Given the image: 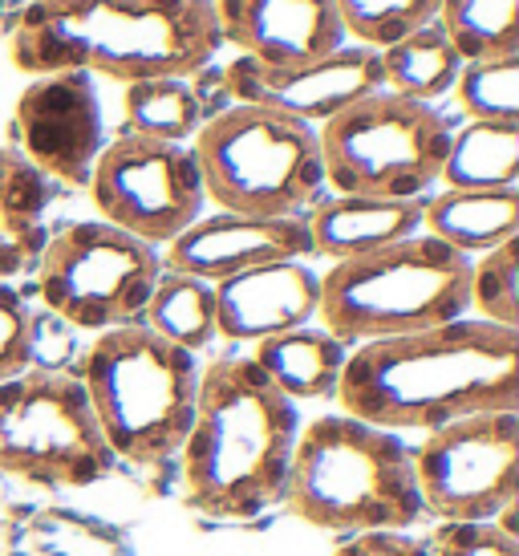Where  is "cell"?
Masks as SVG:
<instances>
[{"instance_id":"cell-1","label":"cell","mask_w":519,"mask_h":556,"mask_svg":"<svg viewBox=\"0 0 519 556\" xmlns=\"http://www.w3.org/2000/svg\"><path fill=\"white\" fill-rule=\"evenodd\" d=\"M333 399L382 431H439L458 418L519 410V329L458 317L353 345Z\"/></svg>"},{"instance_id":"cell-2","label":"cell","mask_w":519,"mask_h":556,"mask_svg":"<svg viewBox=\"0 0 519 556\" xmlns=\"http://www.w3.org/2000/svg\"><path fill=\"white\" fill-rule=\"evenodd\" d=\"M219 49L212 0H29L9 37L29 78L81 70L126 86L203 74Z\"/></svg>"},{"instance_id":"cell-3","label":"cell","mask_w":519,"mask_h":556,"mask_svg":"<svg viewBox=\"0 0 519 556\" xmlns=\"http://www.w3.org/2000/svg\"><path fill=\"white\" fill-rule=\"evenodd\" d=\"M296 434V402L252 357H215L199 370L195 418L179 447L187 504L219 520H252L284 504Z\"/></svg>"},{"instance_id":"cell-4","label":"cell","mask_w":519,"mask_h":556,"mask_svg":"<svg viewBox=\"0 0 519 556\" xmlns=\"http://www.w3.org/2000/svg\"><path fill=\"white\" fill-rule=\"evenodd\" d=\"M284 504L296 520L333 536L406 532L422 520L410 447L350 415H321L296 434Z\"/></svg>"},{"instance_id":"cell-5","label":"cell","mask_w":519,"mask_h":556,"mask_svg":"<svg viewBox=\"0 0 519 556\" xmlns=\"http://www.w3.org/2000/svg\"><path fill=\"white\" fill-rule=\"evenodd\" d=\"M81 387L114 459L159 467L183 447L199 394L195 354L142 321L106 329L81 354Z\"/></svg>"},{"instance_id":"cell-6","label":"cell","mask_w":519,"mask_h":556,"mask_svg":"<svg viewBox=\"0 0 519 556\" xmlns=\"http://www.w3.org/2000/svg\"><path fill=\"white\" fill-rule=\"evenodd\" d=\"M471 313V261L434 236H410L321 277L317 317L345 345L406 338Z\"/></svg>"},{"instance_id":"cell-7","label":"cell","mask_w":519,"mask_h":556,"mask_svg":"<svg viewBox=\"0 0 519 556\" xmlns=\"http://www.w3.org/2000/svg\"><path fill=\"white\" fill-rule=\"evenodd\" d=\"M191 155L207 200L236 216H301L321 200L317 126L260 106H219L199 126Z\"/></svg>"},{"instance_id":"cell-8","label":"cell","mask_w":519,"mask_h":556,"mask_svg":"<svg viewBox=\"0 0 519 556\" xmlns=\"http://www.w3.org/2000/svg\"><path fill=\"white\" fill-rule=\"evenodd\" d=\"M455 126L443 110L374 90L317 130L325 184L337 195L427 200L439 184Z\"/></svg>"},{"instance_id":"cell-9","label":"cell","mask_w":519,"mask_h":556,"mask_svg":"<svg viewBox=\"0 0 519 556\" xmlns=\"http://www.w3.org/2000/svg\"><path fill=\"white\" fill-rule=\"evenodd\" d=\"M114 467L77 374L29 366L0 382V471L41 488H90Z\"/></svg>"},{"instance_id":"cell-10","label":"cell","mask_w":519,"mask_h":556,"mask_svg":"<svg viewBox=\"0 0 519 556\" xmlns=\"http://www.w3.org/2000/svg\"><path fill=\"white\" fill-rule=\"evenodd\" d=\"M37 296L58 321L106 333L142 321L151 289L163 273L159 248L106 219H77L49 236L37 261Z\"/></svg>"},{"instance_id":"cell-11","label":"cell","mask_w":519,"mask_h":556,"mask_svg":"<svg viewBox=\"0 0 519 556\" xmlns=\"http://www.w3.org/2000/svg\"><path fill=\"white\" fill-rule=\"evenodd\" d=\"M422 511L439 525H483L516 508L519 495V410H491L427 431L410 447Z\"/></svg>"},{"instance_id":"cell-12","label":"cell","mask_w":519,"mask_h":556,"mask_svg":"<svg viewBox=\"0 0 519 556\" xmlns=\"http://www.w3.org/2000/svg\"><path fill=\"white\" fill-rule=\"evenodd\" d=\"M86 187L98 216L151 248L170 244L179 232H187L207 203L191 147L142 135L110 142L93 163Z\"/></svg>"},{"instance_id":"cell-13","label":"cell","mask_w":519,"mask_h":556,"mask_svg":"<svg viewBox=\"0 0 519 556\" xmlns=\"http://www.w3.org/2000/svg\"><path fill=\"white\" fill-rule=\"evenodd\" d=\"M13 151L46 170L53 184L86 187L93 163L106 151V114L102 93L90 74H46L33 78L13 110Z\"/></svg>"},{"instance_id":"cell-14","label":"cell","mask_w":519,"mask_h":556,"mask_svg":"<svg viewBox=\"0 0 519 556\" xmlns=\"http://www.w3.org/2000/svg\"><path fill=\"white\" fill-rule=\"evenodd\" d=\"M224 90L240 106L325 126L366 93L382 90V62L378 49L366 46H341L329 58L305 65H260L252 58H231L224 70Z\"/></svg>"},{"instance_id":"cell-15","label":"cell","mask_w":519,"mask_h":556,"mask_svg":"<svg viewBox=\"0 0 519 556\" xmlns=\"http://www.w3.org/2000/svg\"><path fill=\"white\" fill-rule=\"evenodd\" d=\"M313 256V236L305 216H199L187 232L167 244V268L199 277L207 285L260 268L276 261H305Z\"/></svg>"},{"instance_id":"cell-16","label":"cell","mask_w":519,"mask_h":556,"mask_svg":"<svg viewBox=\"0 0 519 556\" xmlns=\"http://www.w3.org/2000/svg\"><path fill=\"white\" fill-rule=\"evenodd\" d=\"M212 9L219 37L260 65H305L345 46L333 0H212Z\"/></svg>"},{"instance_id":"cell-17","label":"cell","mask_w":519,"mask_h":556,"mask_svg":"<svg viewBox=\"0 0 519 556\" xmlns=\"http://www.w3.org/2000/svg\"><path fill=\"white\" fill-rule=\"evenodd\" d=\"M321 273L305 261L260 264L215 285V338L264 341L317 317Z\"/></svg>"},{"instance_id":"cell-18","label":"cell","mask_w":519,"mask_h":556,"mask_svg":"<svg viewBox=\"0 0 519 556\" xmlns=\"http://www.w3.org/2000/svg\"><path fill=\"white\" fill-rule=\"evenodd\" d=\"M427 200H374V195H329L305 216L313 256L353 261L378 248L402 244L422 232Z\"/></svg>"},{"instance_id":"cell-19","label":"cell","mask_w":519,"mask_h":556,"mask_svg":"<svg viewBox=\"0 0 519 556\" xmlns=\"http://www.w3.org/2000/svg\"><path fill=\"white\" fill-rule=\"evenodd\" d=\"M58 184L29 159L0 147V285L37 268L49 244V207Z\"/></svg>"},{"instance_id":"cell-20","label":"cell","mask_w":519,"mask_h":556,"mask_svg":"<svg viewBox=\"0 0 519 556\" xmlns=\"http://www.w3.org/2000/svg\"><path fill=\"white\" fill-rule=\"evenodd\" d=\"M252 362H256L264 378L273 382L284 399H333L350 345L337 341L329 329H289L252 345Z\"/></svg>"},{"instance_id":"cell-21","label":"cell","mask_w":519,"mask_h":556,"mask_svg":"<svg viewBox=\"0 0 519 556\" xmlns=\"http://www.w3.org/2000/svg\"><path fill=\"white\" fill-rule=\"evenodd\" d=\"M422 228H427V236L443 240L446 248L463 252L467 261L483 256V252L519 236V187L430 195Z\"/></svg>"},{"instance_id":"cell-22","label":"cell","mask_w":519,"mask_h":556,"mask_svg":"<svg viewBox=\"0 0 519 556\" xmlns=\"http://www.w3.org/2000/svg\"><path fill=\"white\" fill-rule=\"evenodd\" d=\"M519 179V123H471L451 135L443 175L446 191H499Z\"/></svg>"},{"instance_id":"cell-23","label":"cell","mask_w":519,"mask_h":556,"mask_svg":"<svg viewBox=\"0 0 519 556\" xmlns=\"http://www.w3.org/2000/svg\"><path fill=\"white\" fill-rule=\"evenodd\" d=\"M378 62H382V90L427 102V106L455 90L458 70H463V58L451 49L439 25H427L394 46H385Z\"/></svg>"},{"instance_id":"cell-24","label":"cell","mask_w":519,"mask_h":556,"mask_svg":"<svg viewBox=\"0 0 519 556\" xmlns=\"http://www.w3.org/2000/svg\"><path fill=\"white\" fill-rule=\"evenodd\" d=\"M123 118L126 135L159 142H187L199 135V126L207 123V106L199 86L187 78H154L135 81L123 93Z\"/></svg>"},{"instance_id":"cell-25","label":"cell","mask_w":519,"mask_h":556,"mask_svg":"<svg viewBox=\"0 0 519 556\" xmlns=\"http://www.w3.org/2000/svg\"><path fill=\"white\" fill-rule=\"evenodd\" d=\"M142 325L159 338L175 341L187 354H199L215 341V285L183 273H159Z\"/></svg>"},{"instance_id":"cell-26","label":"cell","mask_w":519,"mask_h":556,"mask_svg":"<svg viewBox=\"0 0 519 556\" xmlns=\"http://www.w3.org/2000/svg\"><path fill=\"white\" fill-rule=\"evenodd\" d=\"M434 25L463 62L519 53V0H439Z\"/></svg>"},{"instance_id":"cell-27","label":"cell","mask_w":519,"mask_h":556,"mask_svg":"<svg viewBox=\"0 0 519 556\" xmlns=\"http://www.w3.org/2000/svg\"><path fill=\"white\" fill-rule=\"evenodd\" d=\"M333 4L341 29L345 37H353V46L378 49V53L402 37L434 25V16H439V0H333Z\"/></svg>"},{"instance_id":"cell-28","label":"cell","mask_w":519,"mask_h":556,"mask_svg":"<svg viewBox=\"0 0 519 556\" xmlns=\"http://www.w3.org/2000/svg\"><path fill=\"white\" fill-rule=\"evenodd\" d=\"M455 98L471 123H519V53L463 62Z\"/></svg>"},{"instance_id":"cell-29","label":"cell","mask_w":519,"mask_h":556,"mask_svg":"<svg viewBox=\"0 0 519 556\" xmlns=\"http://www.w3.org/2000/svg\"><path fill=\"white\" fill-rule=\"evenodd\" d=\"M471 309L479 321L519 329V240L471 261Z\"/></svg>"},{"instance_id":"cell-30","label":"cell","mask_w":519,"mask_h":556,"mask_svg":"<svg viewBox=\"0 0 519 556\" xmlns=\"http://www.w3.org/2000/svg\"><path fill=\"white\" fill-rule=\"evenodd\" d=\"M33 354H37V321L29 305L9 285H0V382L29 370Z\"/></svg>"},{"instance_id":"cell-31","label":"cell","mask_w":519,"mask_h":556,"mask_svg":"<svg viewBox=\"0 0 519 556\" xmlns=\"http://www.w3.org/2000/svg\"><path fill=\"white\" fill-rule=\"evenodd\" d=\"M430 556H519L516 532L499 528L495 520L483 525H439L427 536Z\"/></svg>"},{"instance_id":"cell-32","label":"cell","mask_w":519,"mask_h":556,"mask_svg":"<svg viewBox=\"0 0 519 556\" xmlns=\"http://www.w3.org/2000/svg\"><path fill=\"white\" fill-rule=\"evenodd\" d=\"M333 556H430V548L410 532H357L337 544Z\"/></svg>"}]
</instances>
